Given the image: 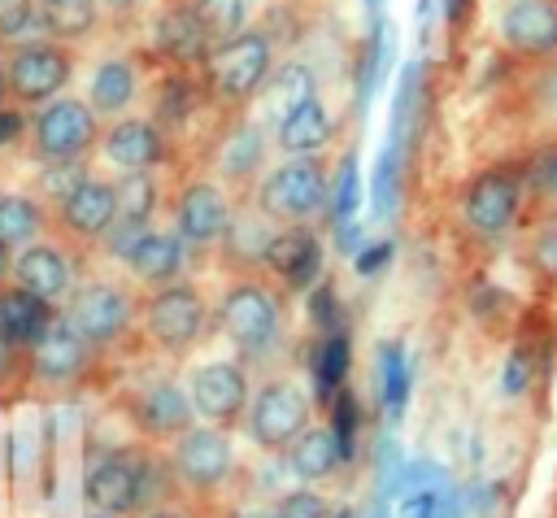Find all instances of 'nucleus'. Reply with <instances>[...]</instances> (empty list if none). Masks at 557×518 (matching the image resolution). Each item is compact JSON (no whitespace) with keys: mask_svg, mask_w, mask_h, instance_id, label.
<instances>
[{"mask_svg":"<svg viewBox=\"0 0 557 518\" xmlns=\"http://www.w3.org/2000/svg\"><path fill=\"white\" fill-rule=\"evenodd\" d=\"M100 139V118L91 113V104L83 96H52L39 109H26V157L35 165H52V161H83L91 157Z\"/></svg>","mask_w":557,"mask_h":518,"instance_id":"nucleus-1","label":"nucleus"},{"mask_svg":"<svg viewBox=\"0 0 557 518\" xmlns=\"http://www.w3.org/2000/svg\"><path fill=\"white\" fill-rule=\"evenodd\" d=\"M0 61H4V83H9V104L17 109H39L44 100L61 96L74 78V48L48 35L4 48Z\"/></svg>","mask_w":557,"mask_h":518,"instance_id":"nucleus-2","label":"nucleus"},{"mask_svg":"<svg viewBox=\"0 0 557 518\" xmlns=\"http://www.w3.org/2000/svg\"><path fill=\"white\" fill-rule=\"evenodd\" d=\"M87 361H91V348L83 344V335H78L61 313H57V318L44 326V335L22 353L26 379H30L35 387H44V392H65V387H74V383L83 379Z\"/></svg>","mask_w":557,"mask_h":518,"instance_id":"nucleus-3","label":"nucleus"},{"mask_svg":"<svg viewBox=\"0 0 557 518\" xmlns=\"http://www.w3.org/2000/svg\"><path fill=\"white\" fill-rule=\"evenodd\" d=\"M117 222V200H113V178L83 174L57 205H48V226H57L61 239L74 244H96L104 231Z\"/></svg>","mask_w":557,"mask_h":518,"instance_id":"nucleus-4","label":"nucleus"},{"mask_svg":"<svg viewBox=\"0 0 557 518\" xmlns=\"http://www.w3.org/2000/svg\"><path fill=\"white\" fill-rule=\"evenodd\" d=\"M61 318L83 335L87 348H104V344L122 340L131 326V292L109 279L70 287V305L61 309Z\"/></svg>","mask_w":557,"mask_h":518,"instance_id":"nucleus-5","label":"nucleus"},{"mask_svg":"<svg viewBox=\"0 0 557 518\" xmlns=\"http://www.w3.org/2000/svg\"><path fill=\"white\" fill-rule=\"evenodd\" d=\"M83 496H87L91 509L126 518L131 509H139L148 501V461H139L135 453L96 457L83 474Z\"/></svg>","mask_w":557,"mask_h":518,"instance_id":"nucleus-6","label":"nucleus"},{"mask_svg":"<svg viewBox=\"0 0 557 518\" xmlns=\"http://www.w3.org/2000/svg\"><path fill=\"white\" fill-rule=\"evenodd\" d=\"M9 283L30 292V296H39V300H48V305L65 300L70 287H74V257H70L65 239H44L39 235V239L22 244L9 257Z\"/></svg>","mask_w":557,"mask_h":518,"instance_id":"nucleus-7","label":"nucleus"},{"mask_svg":"<svg viewBox=\"0 0 557 518\" xmlns=\"http://www.w3.org/2000/svg\"><path fill=\"white\" fill-rule=\"evenodd\" d=\"M205 65H209V83H213L218 96L248 100L261 87L265 70H270V44L261 35H252V30H239L235 39L213 44Z\"/></svg>","mask_w":557,"mask_h":518,"instance_id":"nucleus-8","label":"nucleus"},{"mask_svg":"<svg viewBox=\"0 0 557 518\" xmlns=\"http://www.w3.org/2000/svg\"><path fill=\"white\" fill-rule=\"evenodd\" d=\"M200 322H205V305H200V292L187 283H161L144 309V331L165 353L191 348V340L200 335Z\"/></svg>","mask_w":557,"mask_h":518,"instance_id":"nucleus-9","label":"nucleus"},{"mask_svg":"<svg viewBox=\"0 0 557 518\" xmlns=\"http://www.w3.org/2000/svg\"><path fill=\"white\" fill-rule=\"evenodd\" d=\"M257 200L270 218H309L326 200V174L318 161H287L265 174Z\"/></svg>","mask_w":557,"mask_h":518,"instance_id":"nucleus-10","label":"nucleus"},{"mask_svg":"<svg viewBox=\"0 0 557 518\" xmlns=\"http://www.w3.org/2000/svg\"><path fill=\"white\" fill-rule=\"evenodd\" d=\"M96 148L104 152V161L117 170V174H139V170H152L161 165L165 157V139L161 131L148 122V118H109V126L100 131Z\"/></svg>","mask_w":557,"mask_h":518,"instance_id":"nucleus-11","label":"nucleus"},{"mask_svg":"<svg viewBox=\"0 0 557 518\" xmlns=\"http://www.w3.org/2000/svg\"><path fill=\"white\" fill-rule=\"evenodd\" d=\"M222 326L244 353H261V348H270V340L278 331V309H274L270 292L239 283L222 296Z\"/></svg>","mask_w":557,"mask_h":518,"instance_id":"nucleus-12","label":"nucleus"},{"mask_svg":"<svg viewBox=\"0 0 557 518\" xmlns=\"http://www.w3.org/2000/svg\"><path fill=\"white\" fill-rule=\"evenodd\" d=\"M305 418H309V405L292 383H270L252 400V435L265 448L292 444L305 431Z\"/></svg>","mask_w":557,"mask_h":518,"instance_id":"nucleus-13","label":"nucleus"},{"mask_svg":"<svg viewBox=\"0 0 557 518\" xmlns=\"http://www.w3.org/2000/svg\"><path fill=\"white\" fill-rule=\"evenodd\" d=\"M174 470L187 488H213L231 470V444L218 427H187L174 448Z\"/></svg>","mask_w":557,"mask_h":518,"instance_id":"nucleus-14","label":"nucleus"},{"mask_svg":"<svg viewBox=\"0 0 557 518\" xmlns=\"http://www.w3.org/2000/svg\"><path fill=\"white\" fill-rule=\"evenodd\" d=\"M178 239L183 244H213V239H222L226 235V226H231V209H226V196L213 187V183H191V187H183V196H178Z\"/></svg>","mask_w":557,"mask_h":518,"instance_id":"nucleus-15","label":"nucleus"},{"mask_svg":"<svg viewBox=\"0 0 557 518\" xmlns=\"http://www.w3.org/2000/svg\"><path fill=\"white\" fill-rule=\"evenodd\" d=\"M248 400V383L231 361L200 366L191 379V409L205 414L209 422H231Z\"/></svg>","mask_w":557,"mask_h":518,"instance_id":"nucleus-16","label":"nucleus"},{"mask_svg":"<svg viewBox=\"0 0 557 518\" xmlns=\"http://www.w3.org/2000/svg\"><path fill=\"white\" fill-rule=\"evenodd\" d=\"M139 96V70L131 57H100L87 78V104L96 118H122Z\"/></svg>","mask_w":557,"mask_h":518,"instance_id":"nucleus-17","label":"nucleus"},{"mask_svg":"<svg viewBox=\"0 0 557 518\" xmlns=\"http://www.w3.org/2000/svg\"><path fill=\"white\" fill-rule=\"evenodd\" d=\"M505 44L518 52H548L557 48V4L553 0H513L500 17Z\"/></svg>","mask_w":557,"mask_h":518,"instance_id":"nucleus-18","label":"nucleus"},{"mask_svg":"<svg viewBox=\"0 0 557 518\" xmlns=\"http://www.w3.org/2000/svg\"><path fill=\"white\" fill-rule=\"evenodd\" d=\"M513 209H518V183L509 174L492 170V174L474 178V187L466 196V218H470L474 231H483V235L505 231L509 218H513Z\"/></svg>","mask_w":557,"mask_h":518,"instance_id":"nucleus-19","label":"nucleus"},{"mask_svg":"<svg viewBox=\"0 0 557 518\" xmlns=\"http://www.w3.org/2000/svg\"><path fill=\"white\" fill-rule=\"evenodd\" d=\"M52 318H57V309L48 300H39V296H30V292H22L13 283L0 292V335L9 340V348L26 353L44 335V326Z\"/></svg>","mask_w":557,"mask_h":518,"instance_id":"nucleus-20","label":"nucleus"},{"mask_svg":"<svg viewBox=\"0 0 557 518\" xmlns=\"http://www.w3.org/2000/svg\"><path fill=\"white\" fill-rule=\"evenodd\" d=\"M135 422L148 435H183L191 427V400L174 383H152L131 400Z\"/></svg>","mask_w":557,"mask_h":518,"instance_id":"nucleus-21","label":"nucleus"},{"mask_svg":"<svg viewBox=\"0 0 557 518\" xmlns=\"http://www.w3.org/2000/svg\"><path fill=\"white\" fill-rule=\"evenodd\" d=\"M126 266L139 283H170L183 270V239L174 231H148L144 226V235L126 252Z\"/></svg>","mask_w":557,"mask_h":518,"instance_id":"nucleus-22","label":"nucleus"},{"mask_svg":"<svg viewBox=\"0 0 557 518\" xmlns=\"http://www.w3.org/2000/svg\"><path fill=\"white\" fill-rule=\"evenodd\" d=\"M274 274H283L287 283H309L313 274H318V257H322V248H318V239L313 235H305V231H278V235H270L265 244H261V252H257Z\"/></svg>","mask_w":557,"mask_h":518,"instance_id":"nucleus-23","label":"nucleus"},{"mask_svg":"<svg viewBox=\"0 0 557 518\" xmlns=\"http://www.w3.org/2000/svg\"><path fill=\"white\" fill-rule=\"evenodd\" d=\"M100 26V0H39V35L57 44H83Z\"/></svg>","mask_w":557,"mask_h":518,"instance_id":"nucleus-24","label":"nucleus"},{"mask_svg":"<svg viewBox=\"0 0 557 518\" xmlns=\"http://www.w3.org/2000/svg\"><path fill=\"white\" fill-rule=\"evenodd\" d=\"M44 231H48V205H39L30 192H0V252H17Z\"/></svg>","mask_w":557,"mask_h":518,"instance_id":"nucleus-25","label":"nucleus"},{"mask_svg":"<svg viewBox=\"0 0 557 518\" xmlns=\"http://www.w3.org/2000/svg\"><path fill=\"white\" fill-rule=\"evenodd\" d=\"M157 48H161V57L183 61V65L209 57V39H205V30H200L191 4H183V9H165V13H161V22H157Z\"/></svg>","mask_w":557,"mask_h":518,"instance_id":"nucleus-26","label":"nucleus"},{"mask_svg":"<svg viewBox=\"0 0 557 518\" xmlns=\"http://www.w3.org/2000/svg\"><path fill=\"white\" fill-rule=\"evenodd\" d=\"M331 139V118L318 104V96H309L305 104H296L292 113L278 118V144L287 152H318Z\"/></svg>","mask_w":557,"mask_h":518,"instance_id":"nucleus-27","label":"nucleus"},{"mask_svg":"<svg viewBox=\"0 0 557 518\" xmlns=\"http://www.w3.org/2000/svg\"><path fill=\"white\" fill-rule=\"evenodd\" d=\"M113 200H117V222L148 226V218L157 213V183H152V170L117 174V178H113Z\"/></svg>","mask_w":557,"mask_h":518,"instance_id":"nucleus-28","label":"nucleus"},{"mask_svg":"<svg viewBox=\"0 0 557 518\" xmlns=\"http://www.w3.org/2000/svg\"><path fill=\"white\" fill-rule=\"evenodd\" d=\"M335 461H339V448H335V435L331 431H300L296 440H292V470L300 474V479H322V474H331L335 470Z\"/></svg>","mask_w":557,"mask_h":518,"instance_id":"nucleus-29","label":"nucleus"},{"mask_svg":"<svg viewBox=\"0 0 557 518\" xmlns=\"http://www.w3.org/2000/svg\"><path fill=\"white\" fill-rule=\"evenodd\" d=\"M191 13H196V22H200V30L213 48V44H226L244 30L248 0H191Z\"/></svg>","mask_w":557,"mask_h":518,"instance_id":"nucleus-30","label":"nucleus"},{"mask_svg":"<svg viewBox=\"0 0 557 518\" xmlns=\"http://www.w3.org/2000/svg\"><path fill=\"white\" fill-rule=\"evenodd\" d=\"M218 161H222V174H226V178H244V174H252L257 161H261V135H257V126H248V122L235 126V131L226 135Z\"/></svg>","mask_w":557,"mask_h":518,"instance_id":"nucleus-31","label":"nucleus"},{"mask_svg":"<svg viewBox=\"0 0 557 518\" xmlns=\"http://www.w3.org/2000/svg\"><path fill=\"white\" fill-rule=\"evenodd\" d=\"M39 35V0H0V48Z\"/></svg>","mask_w":557,"mask_h":518,"instance_id":"nucleus-32","label":"nucleus"},{"mask_svg":"<svg viewBox=\"0 0 557 518\" xmlns=\"http://www.w3.org/2000/svg\"><path fill=\"white\" fill-rule=\"evenodd\" d=\"M405 396H409V366H405V353L396 344H387L383 348V400H387L392 418H400Z\"/></svg>","mask_w":557,"mask_h":518,"instance_id":"nucleus-33","label":"nucleus"},{"mask_svg":"<svg viewBox=\"0 0 557 518\" xmlns=\"http://www.w3.org/2000/svg\"><path fill=\"white\" fill-rule=\"evenodd\" d=\"M309 96H313V74L305 65H283L278 78H274V109H278V118L292 113L296 104H305Z\"/></svg>","mask_w":557,"mask_h":518,"instance_id":"nucleus-34","label":"nucleus"},{"mask_svg":"<svg viewBox=\"0 0 557 518\" xmlns=\"http://www.w3.org/2000/svg\"><path fill=\"white\" fill-rule=\"evenodd\" d=\"M344 374H348V340L326 335V344L318 348V379H322V387H339Z\"/></svg>","mask_w":557,"mask_h":518,"instance_id":"nucleus-35","label":"nucleus"},{"mask_svg":"<svg viewBox=\"0 0 557 518\" xmlns=\"http://www.w3.org/2000/svg\"><path fill=\"white\" fill-rule=\"evenodd\" d=\"M335 448H339V457H348L352 453V435H357V409H352V396L344 392V396H335Z\"/></svg>","mask_w":557,"mask_h":518,"instance_id":"nucleus-36","label":"nucleus"},{"mask_svg":"<svg viewBox=\"0 0 557 518\" xmlns=\"http://www.w3.org/2000/svg\"><path fill=\"white\" fill-rule=\"evenodd\" d=\"M444 496L435 488H409L400 501V518H440Z\"/></svg>","mask_w":557,"mask_h":518,"instance_id":"nucleus-37","label":"nucleus"},{"mask_svg":"<svg viewBox=\"0 0 557 518\" xmlns=\"http://www.w3.org/2000/svg\"><path fill=\"white\" fill-rule=\"evenodd\" d=\"M322 496H313V492H292V496H283V505L274 509V518H322Z\"/></svg>","mask_w":557,"mask_h":518,"instance_id":"nucleus-38","label":"nucleus"},{"mask_svg":"<svg viewBox=\"0 0 557 518\" xmlns=\"http://www.w3.org/2000/svg\"><path fill=\"white\" fill-rule=\"evenodd\" d=\"M26 139V109L17 104H0V148L22 144Z\"/></svg>","mask_w":557,"mask_h":518,"instance_id":"nucleus-39","label":"nucleus"},{"mask_svg":"<svg viewBox=\"0 0 557 518\" xmlns=\"http://www.w3.org/2000/svg\"><path fill=\"white\" fill-rule=\"evenodd\" d=\"M535 266H540L548 279H557V226L540 231V239H535Z\"/></svg>","mask_w":557,"mask_h":518,"instance_id":"nucleus-40","label":"nucleus"},{"mask_svg":"<svg viewBox=\"0 0 557 518\" xmlns=\"http://www.w3.org/2000/svg\"><path fill=\"white\" fill-rule=\"evenodd\" d=\"M392 257V244L383 239V244H370V248H361L357 252V274H374V270H383V261Z\"/></svg>","mask_w":557,"mask_h":518,"instance_id":"nucleus-41","label":"nucleus"},{"mask_svg":"<svg viewBox=\"0 0 557 518\" xmlns=\"http://www.w3.org/2000/svg\"><path fill=\"white\" fill-rule=\"evenodd\" d=\"M357 209V165L348 161L344 165V178H339V218H348Z\"/></svg>","mask_w":557,"mask_h":518,"instance_id":"nucleus-42","label":"nucleus"},{"mask_svg":"<svg viewBox=\"0 0 557 518\" xmlns=\"http://www.w3.org/2000/svg\"><path fill=\"white\" fill-rule=\"evenodd\" d=\"M527 374H531L527 353H513V357H509V370H505V392H522V387H527Z\"/></svg>","mask_w":557,"mask_h":518,"instance_id":"nucleus-43","label":"nucleus"},{"mask_svg":"<svg viewBox=\"0 0 557 518\" xmlns=\"http://www.w3.org/2000/svg\"><path fill=\"white\" fill-rule=\"evenodd\" d=\"M331 300H335V296H331L326 287H322V292H313V300H309V313H313L318 322H326V326L335 322V305H331Z\"/></svg>","mask_w":557,"mask_h":518,"instance_id":"nucleus-44","label":"nucleus"},{"mask_svg":"<svg viewBox=\"0 0 557 518\" xmlns=\"http://www.w3.org/2000/svg\"><path fill=\"white\" fill-rule=\"evenodd\" d=\"M13 370H22V353H17V348H9V340L0 335V383H9V379H13Z\"/></svg>","mask_w":557,"mask_h":518,"instance_id":"nucleus-45","label":"nucleus"},{"mask_svg":"<svg viewBox=\"0 0 557 518\" xmlns=\"http://www.w3.org/2000/svg\"><path fill=\"white\" fill-rule=\"evenodd\" d=\"M540 192H544L548 200H557V152L540 165Z\"/></svg>","mask_w":557,"mask_h":518,"instance_id":"nucleus-46","label":"nucleus"},{"mask_svg":"<svg viewBox=\"0 0 557 518\" xmlns=\"http://www.w3.org/2000/svg\"><path fill=\"white\" fill-rule=\"evenodd\" d=\"M148 518H187V514H183V509H170V505H165V509H152Z\"/></svg>","mask_w":557,"mask_h":518,"instance_id":"nucleus-47","label":"nucleus"},{"mask_svg":"<svg viewBox=\"0 0 557 518\" xmlns=\"http://www.w3.org/2000/svg\"><path fill=\"white\" fill-rule=\"evenodd\" d=\"M135 0H100V9H131Z\"/></svg>","mask_w":557,"mask_h":518,"instance_id":"nucleus-48","label":"nucleus"},{"mask_svg":"<svg viewBox=\"0 0 557 518\" xmlns=\"http://www.w3.org/2000/svg\"><path fill=\"white\" fill-rule=\"evenodd\" d=\"M0 104H9V83H4V61H0Z\"/></svg>","mask_w":557,"mask_h":518,"instance_id":"nucleus-49","label":"nucleus"},{"mask_svg":"<svg viewBox=\"0 0 557 518\" xmlns=\"http://www.w3.org/2000/svg\"><path fill=\"white\" fill-rule=\"evenodd\" d=\"M239 518H274V509H248V514H239Z\"/></svg>","mask_w":557,"mask_h":518,"instance_id":"nucleus-50","label":"nucleus"},{"mask_svg":"<svg viewBox=\"0 0 557 518\" xmlns=\"http://www.w3.org/2000/svg\"><path fill=\"white\" fill-rule=\"evenodd\" d=\"M461 4H466V0H448V17H457V13H461Z\"/></svg>","mask_w":557,"mask_h":518,"instance_id":"nucleus-51","label":"nucleus"},{"mask_svg":"<svg viewBox=\"0 0 557 518\" xmlns=\"http://www.w3.org/2000/svg\"><path fill=\"white\" fill-rule=\"evenodd\" d=\"M91 518H117V514H91Z\"/></svg>","mask_w":557,"mask_h":518,"instance_id":"nucleus-52","label":"nucleus"},{"mask_svg":"<svg viewBox=\"0 0 557 518\" xmlns=\"http://www.w3.org/2000/svg\"><path fill=\"white\" fill-rule=\"evenodd\" d=\"M339 518H348V514H339Z\"/></svg>","mask_w":557,"mask_h":518,"instance_id":"nucleus-53","label":"nucleus"},{"mask_svg":"<svg viewBox=\"0 0 557 518\" xmlns=\"http://www.w3.org/2000/svg\"><path fill=\"white\" fill-rule=\"evenodd\" d=\"M370 4H374V0H370Z\"/></svg>","mask_w":557,"mask_h":518,"instance_id":"nucleus-54","label":"nucleus"}]
</instances>
